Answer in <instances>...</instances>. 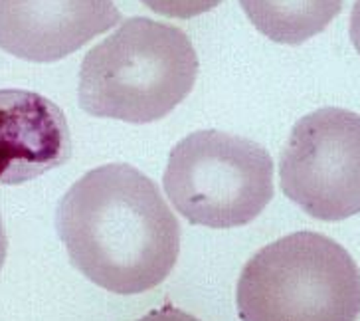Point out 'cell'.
<instances>
[{
	"instance_id": "cell-1",
	"label": "cell",
	"mask_w": 360,
	"mask_h": 321,
	"mask_svg": "<svg viewBox=\"0 0 360 321\" xmlns=\"http://www.w3.org/2000/svg\"><path fill=\"white\" fill-rule=\"evenodd\" d=\"M56 228L68 256L99 288L133 296L169 278L180 225L147 175L109 163L85 172L60 201Z\"/></svg>"
},
{
	"instance_id": "cell-2",
	"label": "cell",
	"mask_w": 360,
	"mask_h": 321,
	"mask_svg": "<svg viewBox=\"0 0 360 321\" xmlns=\"http://www.w3.org/2000/svg\"><path fill=\"white\" fill-rule=\"evenodd\" d=\"M196 75L191 38L172 24L137 16L85 54L77 97L94 118L150 123L191 94Z\"/></svg>"
},
{
	"instance_id": "cell-3",
	"label": "cell",
	"mask_w": 360,
	"mask_h": 321,
	"mask_svg": "<svg viewBox=\"0 0 360 321\" xmlns=\"http://www.w3.org/2000/svg\"><path fill=\"white\" fill-rule=\"evenodd\" d=\"M236 303L242 321H356L360 270L328 236L293 232L250 258Z\"/></svg>"
},
{
	"instance_id": "cell-4",
	"label": "cell",
	"mask_w": 360,
	"mask_h": 321,
	"mask_svg": "<svg viewBox=\"0 0 360 321\" xmlns=\"http://www.w3.org/2000/svg\"><path fill=\"white\" fill-rule=\"evenodd\" d=\"M162 182L191 225L236 228L255 220L274 199V160L254 141L204 129L174 145Z\"/></svg>"
},
{
	"instance_id": "cell-5",
	"label": "cell",
	"mask_w": 360,
	"mask_h": 321,
	"mask_svg": "<svg viewBox=\"0 0 360 321\" xmlns=\"http://www.w3.org/2000/svg\"><path fill=\"white\" fill-rule=\"evenodd\" d=\"M281 191L309 216L337 222L360 213V115L323 107L301 118L279 160Z\"/></svg>"
},
{
	"instance_id": "cell-6",
	"label": "cell",
	"mask_w": 360,
	"mask_h": 321,
	"mask_svg": "<svg viewBox=\"0 0 360 321\" xmlns=\"http://www.w3.org/2000/svg\"><path fill=\"white\" fill-rule=\"evenodd\" d=\"M119 20L113 0H0V48L20 60L50 64Z\"/></svg>"
},
{
	"instance_id": "cell-7",
	"label": "cell",
	"mask_w": 360,
	"mask_h": 321,
	"mask_svg": "<svg viewBox=\"0 0 360 321\" xmlns=\"http://www.w3.org/2000/svg\"><path fill=\"white\" fill-rule=\"evenodd\" d=\"M70 157V125L52 99L28 89H0V184L32 181Z\"/></svg>"
},
{
	"instance_id": "cell-8",
	"label": "cell",
	"mask_w": 360,
	"mask_h": 321,
	"mask_svg": "<svg viewBox=\"0 0 360 321\" xmlns=\"http://www.w3.org/2000/svg\"><path fill=\"white\" fill-rule=\"evenodd\" d=\"M245 16L277 44L307 42L342 11V0H240Z\"/></svg>"
},
{
	"instance_id": "cell-9",
	"label": "cell",
	"mask_w": 360,
	"mask_h": 321,
	"mask_svg": "<svg viewBox=\"0 0 360 321\" xmlns=\"http://www.w3.org/2000/svg\"><path fill=\"white\" fill-rule=\"evenodd\" d=\"M153 12L169 18H196L204 12L214 11L224 0H141Z\"/></svg>"
},
{
	"instance_id": "cell-10",
	"label": "cell",
	"mask_w": 360,
	"mask_h": 321,
	"mask_svg": "<svg viewBox=\"0 0 360 321\" xmlns=\"http://www.w3.org/2000/svg\"><path fill=\"white\" fill-rule=\"evenodd\" d=\"M139 321H200L196 320L194 315L191 313H186V311L179 310V308H174V306H162L159 310H153L148 311L147 315H143Z\"/></svg>"
},
{
	"instance_id": "cell-11",
	"label": "cell",
	"mask_w": 360,
	"mask_h": 321,
	"mask_svg": "<svg viewBox=\"0 0 360 321\" xmlns=\"http://www.w3.org/2000/svg\"><path fill=\"white\" fill-rule=\"evenodd\" d=\"M350 40L360 56V0L354 2L352 12H350Z\"/></svg>"
},
{
	"instance_id": "cell-12",
	"label": "cell",
	"mask_w": 360,
	"mask_h": 321,
	"mask_svg": "<svg viewBox=\"0 0 360 321\" xmlns=\"http://www.w3.org/2000/svg\"><path fill=\"white\" fill-rule=\"evenodd\" d=\"M6 252H8V240H6L4 225H2V218H0V270H2V266H4V260H6Z\"/></svg>"
}]
</instances>
